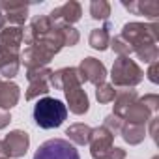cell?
<instances>
[{
    "label": "cell",
    "mask_w": 159,
    "mask_h": 159,
    "mask_svg": "<svg viewBox=\"0 0 159 159\" xmlns=\"http://www.w3.org/2000/svg\"><path fill=\"white\" fill-rule=\"evenodd\" d=\"M51 88L54 90H62L66 96V109L77 116H83L88 112L90 109V99L86 90L83 88V79L79 75L77 67H60L56 71H52L51 81H49Z\"/></svg>",
    "instance_id": "obj_1"
},
{
    "label": "cell",
    "mask_w": 159,
    "mask_h": 159,
    "mask_svg": "<svg viewBox=\"0 0 159 159\" xmlns=\"http://www.w3.org/2000/svg\"><path fill=\"white\" fill-rule=\"evenodd\" d=\"M120 36L129 43L133 52L139 54V52L157 45V41H159V25L157 23H152V25L127 23V25H124Z\"/></svg>",
    "instance_id": "obj_2"
},
{
    "label": "cell",
    "mask_w": 159,
    "mask_h": 159,
    "mask_svg": "<svg viewBox=\"0 0 159 159\" xmlns=\"http://www.w3.org/2000/svg\"><path fill=\"white\" fill-rule=\"evenodd\" d=\"M32 116H34V122L41 129H56L66 122L67 109L60 99L45 96V98L38 99V103L34 105Z\"/></svg>",
    "instance_id": "obj_3"
},
{
    "label": "cell",
    "mask_w": 159,
    "mask_h": 159,
    "mask_svg": "<svg viewBox=\"0 0 159 159\" xmlns=\"http://www.w3.org/2000/svg\"><path fill=\"white\" fill-rule=\"evenodd\" d=\"M111 79L114 88H135L144 81V71L129 56H118L112 64Z\"/></svg>",
    "instance_id": "obj_4"
},
{
    "label": "cell",
    "mask_w": 159,
    "mask_h": 159,
    "mask_svg": "<svg viewBox=\"0 0 159 159\" xmlns=\"http://www.w3.org/2000/svg\"><path fill=\"white\" fill-rule=\"evenodd\" d=\"M32 159H81L77 148L66 139H49L36 150Z\"/></svg>",
    "instance_id": "obj_5"
},
{
    "label": "cell",
    "mask_w": 159,
    "mask_h": 159,
    "mask_svg": "<svg viewBox=\"0 0 159 159\" xmlns=\"http://www.w3.org/2000/svg\"><path fill=\"white\" fill-rule=\"evenodd\" d=\"M51 75L52 71L49 67H36V69H26V81H28V88L25 92V99L32 101L39 96H47L51 92Z\"/></svg>",
    "instance_id": "obj_6"
},
{
    "label": "cell",
    "mask_w": 159,
    "mask_h": 159,
    "mask_svg": "<svg viewBox=\"0 0 159 159\" xmlns=\"http://www.w3.org/2000/svg\"><path fill=\"white\" fill-rule=\"evenodd\" d=\"M28 17V6L21 2H2L0 0V30L10 26H25Z\"/></svg>",
    "instance_id": "obj_7"
},
{
    "label": "cell",
    "mask_w": 159,
    "mask_h": 159,
    "mask_svg": "<svg viewBox=\"0 0 159 159\" xmlns=\"http://www.w3.org/2000/svg\"><path fill=\"white\" fill-rule=\"evenodd\" d=\"M25 26H10L0 30V56H21Z\"/></svg>",
    "instance_id": "obj_8"
},
{
    "label": "cell",
    "mask_w": 159,
    "mask_h": 159,
    "mask_svg": "<svg viewBox=\"0 0 159 159\" xmlns=\"http://www.w3.org/2000/svg\"><path fill=\"white\" fill-rule=\"evenodd\" d=\"M79 75H81L83 83H92L94 86L105 83V77H107V67L101 60L94 58V56H86L81 60L79 64Z\"/></svg>",
    "instance_id": "obj_9"
},
{
    "label": "cell",
    "mask_w": 159,
    "mask_h": 159,
    "mask_svg": "<svg viewBox=\"0 0 159 159\" xmlns=\"http://www.w3.org/2000/svg\"><path fill=\"white\" fill-rule=\"evenodd\" d=\"M4 146H6L8 159H21L26 155L30 148V135L23 129H13L6 135Z\"/></svg>",
    "instance_id": "obj_10"
},
{
    "label": "cell",
    "mask_w": 159,
    "mask_h": 159,
    "mask_svg": "<svg viewBox=\"0 0 159 159\" xmlns=\"http://www.w3.org/2000/svg\"><path fill=\"white\" fill-rule=\"evenodd\" d=\"M49 17H51V21L56 23V25H69V26H73L77 21H81V17H83V8H81V4H79V2H75V0H69V2H66V4H62V6H58V8H54V10L49 13Z\"/></svg>",
    "instance_id": "obj_11"
},
{
    "label": "cell",
    "mask_w": 159,
    "mask_h": 159,
    "mask_svg": "<svg viewBox=\"0 0 159 159\" xmlns=\"http://www.w3.org/2000/svg\"><path fill=\"white\" fill-rule=\"evenodd\" d=\"M139 99V94L135 88H116V96L112 99V114H116L118 118L124 120L125 112L129 111V107Z\"/></svg>",
    "instance_id": "obj_12"
},
{
    "label": "cell",
    "mask_w": 159,
    "mask_h": 159,
    "mask_svg": "<svg viewBox=\"0 0 159 159\" xmlns=\"http://www.w3.org/2000/svg\"><path fill=\"white\" fill-rule=\"evenodd\" d=\"M112 140H114V135L109 129H105L103 125L92 127V135H90V142H88L90 144V153H96V152H103V150L112 148L114 146Z\"/></svg>",
    "instance_id": "obj_13"
},
{
    "label": "cell",
    "mask_w": 159,
    "mask_h": 159,
    "mask_svg": "<svg viewBox=\"0 0 159 159\" xmlns=\"http://www.w3.org/2000/svg\"><path fill=\"white\" fill-rule=\"evenodd\" d=\"M19 99H21V88L15 83L11 81L0 83V109L10 111L19 103Z\"/></svg>",
    "instance_id": "obj_14"
},
{
    "label": "cell",
    "mask_w": 159,
    "mask_h": 159,
    "mask_svg": "<svg viewBox=\"0 0 159 159\" xmlns=\"http://www.w3.org/2000/svg\"><path fill=\"white\" fill-rule=\"evenodd\" d=\"M124 8L135 15H146L150 19L159 17V2L155 0H139V2H124Z\"/></svg>",
    "instance_id": "obj_15"
},
{
    "label": "cell",
    "mask_w": 159,
    "mask_h": 159,
    "mask_svg": "<svg viewBox=\"0 0 159 159\" xmlns=\"http://www.w3.org/2000/svg\"><path fill=\"white\" fill-rule=\"evenodd\" d=\"M152 116H155V114H152V112L142 105V101L137 99V101L129 107V111L125 112L124 122H127V124H137V125H146Z\"/></svg>",
    "instance_id": "obj_16"
},
{
    "label": "cell",
    "mask_w": 159,
    "mask_h": 159,
    "mask_svg": "<svg viewBox=\"0 0 159 159\" xmlns=\"http://www.w3.org/2000/svg\"><path fill=\"white\" fill-rule=\"evenodd\" d=\"M66 135L67 139L71 140V144L75 146H84L90 142V135H92V127L86 125V124H71L67 129H66Z\"/></svg>",
    "instance_id": "obj_17"
},
{
    "label": "cell",
    "mask_w": 159,
    "mask_h": 159,
    "mask_svg": "<svg viewBox=\"0 0 159 159\" xmlns=\"http://www.w3.org/2000/svg\"><path fill=\"white\" fill-rule=\"evenodd\" d=\"M120 135H122V139H124L129 146H137V144H140V142L144 140V137H146V127H144V125H137V124H127V122H124Z\"/></svg>",
    "instance_id": "obj_18"
},
{
    "label": "cell",
    "mask_w": 159,
    "mask_h": 159,
    "mask_svg": "<svg viewBox=\"0 0 159 159\" xmlns=\"http://www.w3.org/2000/svg\"><path fill=\"white\" fill-rule=\"evenodd\" d=\"M111 26H103V28H94L90 32V38H88V43L92 49L96 51H105L109 49V43H111V34H109Z\"/></svg>",
    "instance_id": "obj_19"
},
{
    "label": "cell",
    "mask_w": 159,
    "mask_h": 159,
    "mask_svg": "<svg viewBox=\"0 0 159 159\" xmlns=\"http://www.w3.org/2000/svg\"><path fill=\"white\" fill-rule=\"evenodd\" d=\"M21 56H0V77H6L8 81L19 73Z\"/></svg>",
    "instance_id": "obj_20"
},
{
    "label": "cell",
    "mask_w": 159,
    "mask_h": 159,
    "mask_svg": "<svg viewBox=\"0 0 159 159\" xmlns=\"http://www.w3.org/2000/svg\"><path fill=\"white\" fill-rule=\"evenodd\" d=\"M90 15L96 21H107L111 15V4L107 0H92L90 2Z\"/></svg>",
    "instance_id": "obj_21"
},
{
    "label": "cell",
    "mask_w": 159,
    "mask_h": 159,
    "mask_svg": "<svg viewBox=\"0 0 159 159\" xmlns=\"http://www.w3.org/2000/svg\"><path fill=\"white\" fill-rule=\"evenodd\" d=\"M58 30H60L62 41H64V47H73V45L79 43V39H81L79 30L73 28V26H69V25H58Z\"/></svg>",
    "instance_id": "obj_22"
},
{
    "label": "cell",
    "mask_w": 159,
    "mask_h": 159,
    "mask_svg": "<svg viewBox=\"0 0 159 159\" xmlns=\"http://www.w3.org/2000/svg\"><path fill=\"white\" fill-rule=\"evenodd\" d=\"M116 96V88L109 83H101L96 86V99L101 103V105H107V103H112Z\"/></svg>",
    "instance_id": "obj_23"
},
{
    "label": "cell",
    "mask_w": 159,
    "mask_h": 159,
    "mask_svg": "<svg viewBox=\"0 0 159 159\" xmlns=\"http://www.w3.org/2000/svg\"><path fill=\"white\" fill-rule=\"evenodd\" d=\"M109 47H111L118 56H129V54L133 52V49L129 47V43H127L122 36H114V38H111Z\"/></svg>",
    "instance_id": "obj_24"
},
{
    "label": "cell",
    "mask_w": 159,
    "mask_h": 159,
    "mask_svg": "<svg viewBox=\"0 0 159 159\" xmlns=\"http://www.w3.org/2000/svg\"><path fill=\"white\" fill-rule=\"evenodd\" d=\"M92 159H125V150L124 148H109V150H103V152H96V153H90Z\"/></svg>",
    "instance_id": "obj_25"
},
{
    "label": "cell",
    "mask_w": 159,
    "mask_h": 159,
    "mask_svg": "<svg viewBox=\"0 0 159 159\" xmlns=\"http://www.w3.org/2000/svg\"><path fill=\"white\" fill-rule=\"evenodd\" d=\"M122 125H124V120H122V118H118L116 114H109V116H105V120H103V127H105V129H109L114 137H116V135H120Z\"/></svg>",
    "instance_id": "obj_26"
},
{
    "label": "cell",
    "mask_w": 159,
    "mask_h": 159,
    "mask_svg": "<svg viewBox=\"0 0 159 159\" xmlns=\"http://www.w3.org/2000/svg\"><path fill=\"white\" fill-rule=\"evenodd\" d=\"M139 99L142 101V105H144L152 114L157 112V109H159V96H157V94H146L144 98H139Z\"/></svg>",
    "instance_id": "obj_27"
},
{
    "label": "cell",
    "mask_w": 159,
    "mask_h": 159,
    "mask_svg": "<svg viewBox=\"0 0 159 159\" xmlns=\"http://www.w3.org/2000/svg\"><path fill=\"white\" fill-rule=\"evenodd\" d=\"M157 73H159V60H157V62H152L150 67H148V73H146V75H148V79H150V83H153V84L159 83Z\"/></svg>",
    "instance_id": "obj_28"
},
{
    "label": "cell",
    "mask_w": 159,
    "mask_h": 159,
    "mask_svg": "<svg viewBox=\"0 0 159 159\" xmlns=\"http://www.w3.org/2000/svg\"><path fill=\"white\" fill-rule=\"evenodd\" d=\"M11 122V114L10 111H4V109H0V129H6Z\"/></svg>",
    "instance_id": "obj_29"
},
{
    "label": "cell",
    "mask_w": 159,
    "mask_h": 159,
    "mask_svg": "<svg viewBox=\"0 0 159 159\" xmlns=\"http://www.w3.org/2000/svg\"><path fill=\"white\" fill-rule=\"evenodd\" d=\"M157 124H159V118L157 116H152L150 118V135H152L153 142H157Z\"/></svg>",
    "instance_id": "obj_30"
},
{
    "label": "cell",
    "mask_w": 159,
    "mask_h": 159,
    "mask_svg": "<svg viewBox=\"0 0 159 159\" xmlns=\"http://www.w3.org/2000/svg\"><path fill=\"white\" fill-rule=\"evenodd\" d=\"M0 159H8V153H6V146H4V140H0Z\"/></svg>",
    "instance_id": "obj_31"
},
{
    "label": "cell",
    "mask_w": 159,
    "mask_h": 159,
    "mask_svg": "<svg viewBox=\"0 0 159 159\" xmlns=\"http://www.w3.org/2000/svg\"><path fill=\"white\" fill-rule=\"evenodd\" d=\"M152 159H159V155H153V157H152Z\"/></svg>",
    "instance_id": "obj_32"
},
{
    "label": "cell",
    "mask_w": 159,
    "mask_h": 159,
    "mask_svg": "<svg viewBox=\"0 0 159 159\" xmlns=\"http://www.w3.org/2000/svg\"><path fill=\"white\" fill-rule=\"evenodd\" d=\"M0 83H2V79H0Z\"/></svg>",
    "instance_id": "obj_33"
}]
</instances>
